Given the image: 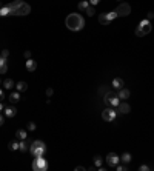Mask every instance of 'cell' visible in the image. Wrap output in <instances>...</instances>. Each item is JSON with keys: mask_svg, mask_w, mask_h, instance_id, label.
Wrapping results in <instances>:
<instances>
[{"mask_svg": "<svg viewBox=\"0 0 154 171\" xmlns=\"http://www.w3.org/2000/svg\"><path fill=\"white\" fill-rule=\"evenodd\" d=\"M10 10V16H26L31 13V6L23 0H16L6 5Z\"/></svg>", "mask_w": 154, "mask_h": 171, "instance_id": "obj_1", "label": "cell"}, {"mask_svg": "<svg viewBox=\"0 0 154 171\" xmlns=\"http://www.w3.org/2000/svg\"><path fill=\"white\" fill-rule=\"evenodd\" d=\"M65 23H66L68 30H71V31H80V30H83V26H85V20H83V17H82L80 14H77V13L68 14Z\"/></svg>", "mask_w": 154, "mask_h": 171, "instance_id": "obj_2", "label": "cell"}, {"mask_svg": "<svg viewBox=\"0 0 154 171\" xmlns=\"http://www.w3.org/2000/svg\"><path fill=\"white\" fill-rule=\"evenodd\" d=\"M30 153L34 156V157H39V156H43L46 153V145L42 142V140H34L31 143V148H30Z\"/></svg>", "mask_w": 154, "mask_h": 171, "instance_id": "obj_3", "label": "cell"}, {"mask_svg": "<svg viewBox=\"0 0 154 171\" xmlns=\"http://www.w3.org/2000/svg\"><path fill=\"white\" fill-rule=\"evenodd\" d=\"M151 30H152L151 22H149V20H146V19H143V20L139 23V26L136 28V36H137V37H143V36L149 34V33H151Z\"/></svg>", "mask_w": 154, "mask_h": 171, "instance_id": "obj_4", "label": "cell"}, {"mask_svg": "<svg viewBox=\"0 0 154 171\" xmlns=\"http://www.w3.org/2000/svg\"><path fill=\"white\" fill-rule=\"evenodd\" d=\"M33 169L34 171H46L48 169V162L43 156H39L33 160Z\"/></svg>", "mask_w": 154, "mask_h": 171, "instance_id": "obj_5", "label": "cell"}, {"mask_svg": "<svg viewBox=\"0 0 154 171\" xmlns=\"http://www.w3.org/2000/svg\"><path fill=\"white\" fill-rule=\"evenodd\" d=\"M103 100H105V103L111 105L113 108H117V106H119V103H120L119 96H117V94H114L113 91H108V93L103 96Z\"/></svg>", "mask_w": 154, "mask_h": 171, "instance_id": "obj_6", "label": "cell"}, {"mask_svg": "<svg viewBox=\"0 0 154 171\" xmlns=\"http://www.w3.org/2000/svg\"><path fill=\"white\" fill-rule=\"evenodd\" d=\"M117 117V111H114V108H105L102 111V119L105 122H114Z\"/></svg>", "mask_w": 154, "mask_h": 171, "instance_id": "obj_7", "label": "cell"}, {"mask_svg": "<svg viewBox=\"0 0 154 171\" xmlns=\"http://www.w3.org/2000/svg\"><path fill=\"white\" fill-rule=\"evenodd\" d=\"M106 163H108V166H111V168H116L119 163H120V157L116 154V153H109L108 156H106Z\"/></svg>", "mask_w": 154, "mask_h": 171, "instance_id": "obj_8", "label": "cell"}, {"mask_svg": "<svg viewBox=\"0 0 154 171\" xmlns=\"http://www.w3.org/2000/svg\"><path fill=\"white\" fill-rule=\"evenodd\" d=\"M116 13H117L119 17H125V16H128V14L131 13V6H129L128 3H120V5L116 8Z\"/></svg>", "mask_w": 154, "mask_h": 171, "instance_id": "obj_9", "label": "cell"}, {"mask_svg": "<svg viewBox=\"0 0 154 171\" xmlns=\"http://www.w3.org/2000/svg\"><path fill=\"white\" fill-rule=\"evenodd\" d=\"M129 111H131V106H129L125 100L119 103V106H117V113H120V114H128Z\"/></svg>", "mask_w": 154, "mask_h": 171, "instance_id": "obj_10", "label": "cell"}, {"mask_svg": "<svg viewBox=\"0 0 154 171\" xmlns=\"http://www.w3.org/2000/svg\"><path fill=\"white\" fill-rule=\"evenodd\" d=\"M111 85H113V88H114V89H120V88H123V86H125L123 79H120V77H114Z\"/></svg>", "mask_w": 154, "mask_h": 171, "instance_id": "obj_11", "label": "cell"}, {"mask_svg": "<svg viewBox=\"0 0 154 171\" xmlns=\"http://www.w3.org/2000/svg\"><path fill=\"white\" fill-rule=\"evenodd\" d=\"M3 113H5V116L6 117H14L16 114H17V109H16V106H6L5 109H3Z\"/></svg>", "mask_w": 154, "mask_h": 171, "instance_id": "obj_12", "label": "cell"}, {"mask_svg": "<svg viewBox=\"0 0 154 171\" xmlns=\"http://www.w3.org/2000/svg\"><path fill=\"white\" fill-rule=\"evenodd\" d=\"M31 143H33L31 140H28V139H23V140L20 142V148H19V149H20V151H23V153H26V151L31 148Z\"/></svg>", "mask_w": 154, "mask_h": 171, "instance_id": "obj_13", "label": "cell"}, {"mask_svg": "<svg viewBox=\"0 0 154 171\" xmlns=\"http://www.w3.org/2000/svg\"><path fill=\"white\" fill-rule=\"evenodd\" d=\"M25 66H26L28 71H36V70H37V62L33 60V59H28L26 63H25Z\"/></svg>", "mask_w": 154, "mask_h": 171, "instance_id": "obj_14", "label": "cell"}, {"mask_svg": "<svg viewBox=\"0 0 154 171\" xmlns=\"http://www.w3.org/2000/svg\"><path fill=\"white\" fill-rule=\"evenodd\" d=\"M129 94H131V93H129V89H126V88H120L117 96H119V99H120V100H126V99L129 97Z\"/></svg>", "mask_w": 154, "mask_h": 171, "instance_id": "obj_15", "label": "cell"}, {"mask_svg": "<svg viewBox=\"0 0 154 171\" xmlns=\"http://www.w3.org/2000/svg\"><path fill=\"white\" fill-rule=\"evenodd\" d=\"M16 89H17L19 93L26 91V89H28V83H26V82H17V83H16Z\"/></svg>", "mask_w": 154, "mask_h": 171, "instance_id": "obj_16", "label": "cell"}, {"mask_svg": "<svg viewBox=\"0 0 154 171\" xmlns=\"http://www.w3.org/2000/svg\"><path fill=\"white\" fill-rule=\"evenodd\" d=\"M16 139H20V140L28 139V133H26L25 129H17V131H16Z\"/></svg>", "mask_w": 154, "mask_h": 171, "instance_id": "obj_17", "label": "cell"}, {"mask_svg": "<svg viewBox=\"0 0 154 171\" xmlns=\"http://www.w3.org/2000/svg\"><path fill=\"white\" fill-rule=\"evenodd\" d=\"M8 71V65H6V59H0V74H5Z\"/></svg>", "mask_w": 154, "mask_h": 171, "instance_id": "obj_18", "label": "cell"}, {"mask_svg": "<svg viewBox=\"0 0 154 171\" xmlns=\"http://www.w3.org/2000/svg\"><path fill=\"white\" fill-rule=\"evenodd\" d=\"M131 159H132V156H131L129 153H123V154L120 156V162H122V163H129Z\"/></svg>", "mask_w": 154, "mask_h": 171, "instance_id": "obj_19", "label": "cell"}, {"mask_svg": "<svg viewBox=\"0 0 154 171\" xmlns=\"http://www.w3.org/2000/svg\"><path fill=\"white\" fill-rule=\"evenodd\" d=\"M99 23L106 26V25H109L111 22L108 20V16H106V14H100V16H99Z\"/></svg>", "mask_w": 154, "mask_h": 171, "instance_id": "obj_20", "label": "cell"}, {"mask_svg": "<svg viewBox=\"0 0 154 171\" xmlns=\"http://www.w3.org/2000/svg\"><path fill=\"white\" fill-rule=\"evenodd\" d=\"M19 100H20V94H19V91L11 93V96H10V102H11V103H17Z\"/></svg>", "mask_w": 154, "mask_h": 171, "instance_id": "obj_21", "label": "cell"}, {"mask_svg": "<svg viewBox=\"0 0 154 171\" xmlns=\"http://www.w3.org/2000/svg\"><path fill=\"white\" fill-rule=\"evenodd\" d=\"M3 86H5L6 89H13L16 85H14V80H13V79H5V82H3Z\"/></svg>", "mask_w": 154, "mask_h": 171, "instance_id": "obj_22", "label": "cell"}, {"mask_svg": "<svg viewBox=\"0 0 154 171\" xmlns=\"http://www.w3.org/2000/svg\"><path fill=\"white\" fill-rule=\"evenodd\" d=\"M20 148V143L17 142V140H11L10 142V149L11 151H16V149H19Z\"/></svg>", "mask_w": 154, "mask_h": 171, "instance_id": "obj_23", "label": "cell"}, {"mask_svg": "<svg viewBox=\"0 0 154 171\" xmlns=\"http://www.w3.org/2000/svg\"><path fill=\"white\" fill-rule=\"evenodd\" d=\"M0 16H10V10H8V6L6 5H2L0 6Z\"/></svg>", "mask_w": 154, "mask_h": 171, "instance_id": "obj_24", "label": "cell"}, {"mask_svg": "<svg viewBox=\"0 0 154 171\" xmlns=\"http://www.w3.org/2000/svg\"><path fill=\"white\" fill-rule=\"evenodd\" d=\"M88 6H89V2H86V0H83V2H80V3H79V10H80V11H83V13L86 11V8H88Z\"/></svg>", "mask_w": 154, "mask_h": 171, "instance_id": "obj_25", "label": "cell"}, {"mask_svg": "<svg viewBox=\"0 0 154 171\" xmlns=\"http://www.w3.org/2000/svg\"><path fill=\"white\" fill-rule=\"evenodd\" d=\"M106 16H108V20H109V22H113L114 19H117V17H119L116 11H111V13H106Z\"/></svg>", "mask_w": 154, "mask_h": 171, "instance_id": "obj_26", "label": "cell"}, {"mask_svg": "<svg viewBox=\"0 0 154 171\" xmlns=\"http://www.w3.org/2000/svg\"><path fill=\"white\" fill-rule=\"evenodd\" d=\"M108 91H109V86H106V85H102V86L99 88V94H102V96H105Z\"/></svg>", "mask_w": 154, "mask_h": 171, "instance_id": "obj_27", "label": "cell"}, {"mask_svg": "<svg viewBox=\"0 0 154 171\" xmlns=\"http://www.w3.org/2000/svg\"><path fill=\"white\" fill-rule=\"evenodd\" d=\"M85 13H86L89 17H91V16H94V14H96V11H94V6H91V5H89V6L86 8V11H85Z\"/></svg>", "mask_w": 154, "mask_h": 171, "instance_id": "obj_28", "label": "cell"}, {"mask_svg": "<svg viewBox=\"0 0 154 171\" xmlns=\"http://www.w3.org/2000/svg\"><path fill=\"white\" fill-rule=\"evenodd\" d=\"M94 165L96 166H102V157L100 156H94Z\"/></svg>", "mask_w": 154, "mask_h": 171, "instance_id": "obj_29", "label": "cell"}, {"mask_svg": "<svg viewBox=\"0 0 154 171\" xmlns=\"http://www.w3.org/2000/svg\"><path fill=\"white\" fill-rule=\"evenodd\" d=\"M116 169H117V171H125V169H128V166H126V163H122V165L119 163V165L116 166Z\"/></svg>", "mask_w": 154, "mask_h": 171, "instance_id": "obj_30", "label": "cell"}, {"mask_svg": "<svg viewBox=\"0 0 154 171\" xmlns=\"http://www.w3.org/2000/svg\"><path fill=\"white\" fill-rule=\"evenodd\" d=\"M151 169V166H148V165H140L139 166V171H149Z\"/></svg>", "mask_w": 154, "mask_h": 171, "instance_id": "obj_31", "label": "cell"}, {"mask_svg": "<svg viewBox=\"0 0 154 171\" xmlns=\"http://www.w3.org/2000/svg\"><path fill=\"white\" fill-rule=\"evenodd\" d=\"M28 129H30V131H34V129H36V123H34V122H30V123H28Z\"/></svg>", "mask_w": 154, "mask_h": 171, "instance_id": "obj_32", "label": "cell"}, {"mask_svg": "<svg viewBox=\"0 0 154 171\" xmlns=\"http://www.w3.org/2000/svg\"><path fill=\"white\" fill-rule=\"evenodd\" d=\"M8 56H10V51H8V50H3V51H2V57H3V59H8Z\"/></svg>", "mask_w": 154, "mask_h": 171, "instance_id": "obj_33", "label": "cell"}, {"mask_svg": "<svg viewBox=\"0 0 154 171\" xmlns=\"http://www.w3.org/2000/svg\"><path fill=\"white\" fill-rule=\"evenodd\" d=\"M151 19H154V13H152V11L146 13V20H151Z\"/></svg>", "mask_w": 154, "mask_h": 171, "instance_id": "obj_34", "label": "cell"}, {"mask_svg": "<svg viewBox=\"0 0 154 171\" xmlns=\"http://www.w3.org/2000/svg\"><path fill=\"white\" fill-rule=\"evenodd\" d=\"M53 94H54V89H53V88H48V89H46V96H48V97H51Z\"/></svg>", "mask_w": 154, "mask_h": 171, "instance_id": "obj_35", "label": "cell"}, {"mask_svg": "<svg viewBox=\"0 0 154 171\" xmlns=\"http://www.w3.org/2000/svg\"><path fill=\"white\" fill-rule=\"evenodd\" d=\"M23 56H25V59L28 60V59H31V51H25L23 53Z\"/></svg>", "mask_w": 154, "mask_h": 171, "instance_id": "obj_36", "label": "cell"}, {"mask_svg": "<svg viewBox=\"0 0 154 171\" xmlns=\"http://www.w3.org/2000/svg\"><path fill=\"white\" fill-rule=\"evenodd\" d=\"M97 3H100V0H89V5H91V6H94V5H97Z\"/></svg>", "mask_w": 154, "mask_h": 171, "instance_id": "obj_37", "label": "cell"}, {"mask_svg": "<svg viewBox=\"0 0 154 171\" xmlns=\"http://www.w3.org/2000/svg\"><path fill=\"white\" fill-rule=\"evenodd\" d=\"M3 99H5V96H3V89H2V88H0V102H2Z\"/></svg>", "mask_w": 154, "mask_h": 171, "instance_id": "obj_38", "label": "cell"}, {"mask_svg": "<svg viewBox=\"0 0 154 171\" xmlns=\"http://www.w3.org/2000/svg\"><path fill=\"white\" fill-rule=\"evenodd\" d=\"M86 168L85 166H76V171H85Z\"/></svg>", "mask_w": 154, "mask_h": 171, "instance_id": "obj_39", "label": "cell"}, {"mask_svg": "<svg viewBox=\"0 0 154 171\" xmlns=\"http://www.w3.org/2000/svg\"><path fill=\"white\" fill-rule=\"evenodd\" d=\"M3 123H5V120H3V116H2V114H0V126H2Z\"/></svg>", "mask_w": 154, "mask_h": 171, "instance_id": "obj_40", "label": "cell"}, {"mask_svg": "<svg viewBox=\"0 0 154 171\" xmlns=\"http://www.w3.org/2000/svg\"><path fill=\"white\" fill-rule=\"evenodd\" d=\"M3 109H5V106H3V103H2V102H0V113H2Z\"/></svg>", "mask_w": 154, "mask_h": 171, "instance_id": "obj_41", "label": "cell"}, {"mask_svg": "<svg viewBox=\"0 0 154 171\" xmlns=\"http://www.w3.org/2000/svg\"><path fill=\"white\" fill-rule=\"evenodd\" d=\"M0 59H2V53H0Z\"/></svg>", "mask_w": 154, "mask_h": 171, "instance_id": "obj_42", "label": "cell"}, {"mask_svg": "<svg viewBox=\"0 0 154 171\" xmlns=\"http://www.w3.org/2000/svg\"><path fill=\"white\" fill-rule=\"evenodd\" d=\"M0 83H2V79H0Z\"/></svg>", "mask_w": 154, "mask_h": 171, "instance_id": "obj_43", "label": "cell"}]
</instances>
